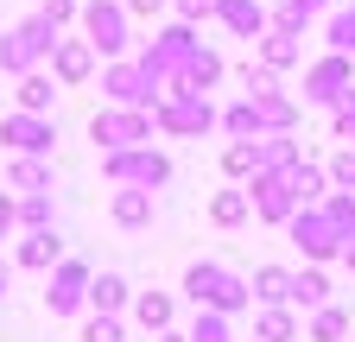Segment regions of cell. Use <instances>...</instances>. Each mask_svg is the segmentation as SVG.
Instances as JSON below:
<instances>
[{"mask_svg":"<svg viewBox=\"0 0 355 342\" xmlns=\"http://www.w3.org/2000/svg\"><path fill=\"white\" fill-rule=\"evenodd\" d=\"M184 298L197 311H248L254 305V291H248V279L235 273V267H222V260H197L191 273H184Z\"/></svg>","mask_w":355,"mask_h":342,"instance_id":"obj_1","label":"cell"},{"mask_svg":"<svg viewBox=\"0 0 355 342\" xmlns=\"http://www.w3.org/2000/svg\"><path fill=\"white\" fill-rule=\"evenodd\" d=\"M102 96L114 102V108H159V96H165V76L159 70H146L140 57H108V70H102Z\"/></svg>","mask_w":355,"mask_h":342,"instance_id":"obj_2","label":"cell"},{"mask_svg":"<svg viewBox=\"0 0 355 342\" xmlns=\"http://www.w3.org/2000/svg\"><path fill=\"white\" fill-rule=\"evenodd\" d=\"M102 178L108 184H133V190H159L171 184V159L146 140V146H121V152H102Z\"/></svg>","mask_w":355,"mask_h":342,"instance_id":"obj_3","label":"cell"},{"mask_svg":"<svg viewBox=\"0 0 355 342\" xmlns=\"http://www.w3.org/2000/svg\"><path fill=\"white\" fill-rule=\"evenodd\" d=\"M153 127H159V134H171V140H203L209 127H216V108H209V96H197V89H165L159 108H153Z\"/></svg>","mask_w":355,"mask_h":342,"instance_id":"obj_4","label":"cell"},{"mask_svg":"<svg viewBox=\"0 0 355 342\" xmlns=\"http://www.w3.org/2000/svg\"><path fill=\"white\" fill-rule=\"evenodd\" d=\"M51 45H58V26L44 19V13H32V19H19L7 38H0V70L26 76V70H38L44 57H51Z\"/></svg>","mask_w":355,"mask_h":342,"instance_id":"obj_5","label":"cell"},{"mask_svg":"<svg viewBox=\"0 0 355 342\" xmlns=\"http://www.w3.org/2000/svg\"><path fill=\"white\" fill-rule=\"evenodd\" d=\"M83 38L96 45V57H127L133 45V13L121 7V0H83Z\"/></svg>","mask_w":355,"mask_h":342,"instance_id":"obj_6","label":"cell"},{"mask_svg":"<svg viewBox=\"0 0 355 342\" xmlns=\"http://www.w3.org/2000/svg\"><path fill=\"white\" fill-rule=\"evenodd\" d=\"M286 235H292V247L304 253L311 267H318V260H343V235H336V222L324 216V203H304V209H292Z\"/></svg>","mask_w":355,"mask_h":342,"instance_id":"obj_7","label":"cell"},{"mask_svg":"<svg viewBox=\"0 0 355 342\" xmlns=\"http://www.w3.org/2000/svg\"><path fill=\"white\" fill-rule=\"evenodd\" d=\"M89 140H96L102 152H121V146H146L153 140V114L146 108H96L89 114Z\"/></svg>","mask_w":355,"mask_h":342,"instance_id":"obj_8","label":"cell"},{"mask_svg":"<svg viewBox=\"0 0 355 342\" xmlns=\"http://www.w3.org/2000/svg\"><path fill=\"white\" fill-rule=\"evenodd\" d=\"M191 51H197V26H184V19H171L159 38H146V51H140V64L146 70H159L165 76V89L178 76H184V64H191Z\"/></svg>","mask_w":355,"mask_h":342,"instance_id":"obj_9","label":"cell"},{"mask_svg":"<svg viewBox=\"0 0 355 342\" xmlns=\"http://www.w3.org/2000/svg\"><path fill=\"white\" fill-rule=\"evenodd\" d=\"M355 82V57L343 51H324L318 64H304V102H318V108H336V96Z\"/></svg>","mask_w":355,"mask_h":342,"instance_id":"obj_10","label":"cell"},{"mask_svg":"<svg viewBox=\"0 0 355 342\" xmlns=\"http://www.w3.org/2000/svg\"><path fill=\"white\" fill-rule=\"evenodd\" d=\"M248 203H254V216H260V222H273V228H286V222H292V209H298V197H292V184H286V171H254Z\"/></svg>","mask_w":355,"mask_h":342,"instance_id":"obj_11","label":"cell"},{"mask_svg":"<svg viewBox=\"0 0 355 342\" xmlns=\"http://www.w3.org/2000/svg\"><path fill=\"white\" fill-rule=\"evenodd\" d=\"M89 279H96V273H89L83 260H58L51 267V291H44V298H51V317H70V311L89 305Z\"/></svg>","mask_w":355,"mask_h":342,"instance_id":"obj_12","label":"cell"},{"mask_svg":"<svg viewBox=\"0 0 355 342\" xmlns=\"http://www.w3.org/2000/svg\"><path fill=\"white\" fill-rule=\"evenodd\" d=\"M51 76H58V89H83L96 76V45L89 38H58L51 45Z\"/></svg>","mask_w":355,"mask_h":342,"instance_id":"obj_13","label":"cell"},{"mask_svg":"<svg viewBox=\"0 0 355 342\" xmlns=\"http://www.w3.org/2000/svg\"><path fill=\"white\" fill-rule=\"evenodd\" d=\"M0 140H7L13 152H51V140H58V127H51V114H7L0 120Z\"/></svg>","mask_w":355,"mask_h":342,"instance_id":"obj_14","label":"cell"},{"mask_svg":"<svg viewBox=\"0 0 355 342\" xmlns=\"http://www.w3.org/2000/svg\"><path fill=\"white\" fill-rule=\"evenodd\" d=\"M209 19L229 26L235 38H260V32H266V7H260V0H216Z\"/></svg>","mask_w":355,"mask_h":342,"instance_id":"obj_15","label":"cell"},{"mask_svg":"<svg viewBox=\"0 0 355 342\" xmlns=\"http://www.w3.org/2000/svg\"><path fill=\"white\" fill-rule=\"evenodd\" d=\"M222 70H229V64H222V51L197 45V51H191V64H184V76H178L171 89H197V96H209L216 82H222Z\"/></svg>","mask_w":355,"mask_h":342,"instance_id":"obj_16","label":"cell"},{"mask_svg":"<svg viewBox=\"0 0 355 342\" xmlns=\"http://www.w3.org/2000/svg\"><path fill=\"white\" fill-rule=\"evenodd\" d=\"M64 260V241H58V228H26V241H19V267H32V273H51Z\"/></svg>","mask_w":355,"mask_h":342,"instance_id":"obj_17","label":"cell"},{"mask_svg":"<svg viewBox=\"0 0 355 342\" xmlns=\"http://www.w3.org/2000/svg\"><path fill=\"white\" fill-rule=\"evenodd\" d=\"M254 45H260V64H266V70H292V64H304L298 32H273V26H266V32L254 38Z\"/></svg>","mask_w":355,"mask_h":342,"instance_id":"obj_18","label":"cell"},{"mask_svg":"<svg viewBox=\"0 0 355 342\" xmlns=\"http://www.w3.org/2000/svg\"><path fill=\"white\" fill-rule=\"evenodd\" d=\"M7 184L13 190H51V159H44V152H13V165H7Z\"/></svg>","mask_w":355,"mask_h":342,"instance_id":"obj_19","label":"cell"},{"mask_svg":"<svg viewBox=\"0 0 355 342\" xmlns=\"http://www.w3.org/2000/svg\"><path fill=\"white\" fill-rule=\"evenodd\" d=\"M286 184H292V197H298V209H304V203H324V197H330V171L311 165V159H298V165L286 171Z\"/></svg>","mask_w":355,"mask_h":342,"instance_id":"obj_20","label":"cell"},{"mask_svg":"<svg viewBox=\"0 0 355 342\" xmlns=\"http://www.w3.org/2000/svg\"><path fill=\"white\" fill-rule=\"evenodd\" d=\"M254 108H260V134H298V102L292 96H254Z\"/></svg>","mask_w":355,"mask_h":342,"instance_id":"obj_21","label":"cell"},{"mask_svg":"<svg viewBox=\"0 0 355 342\" xmlns=\"http://www.w3.org/2000/svg\"><path fill=\"white\" fill-rule=\"evenodd\" d=\"M114 222L121 228H146L153 222V190H133V184H114Z\"/></svg>","mask_w":355,"mask_h":342,"instance_id":"obj_22","label":"cell"},{"mask_svg":"<svg viewBox=\"0 0 355 342\" xmlns=\"http://www.w3.org/2000/svg\"><path fill=\"white\" fill-rule=\"evenodd\" d=\"M254 342H298V317H292V305H260V317H254Z\"/></svg>","mask_w":355,"mask_h":342,"instance_id":"obj_23","label":"cell"},{"mask_svg":"<svg viewBox=\"0 0 355 342\" xmlns=\"http://www.w3.org/2000/svg\"><path fill=\"white\" fill-rule=\"evenodd\" d=\"M51 102H58V76L51 70H26L19 76V108L26 114H51Z\"/></svg>","mask_w":355,"mask_h":342,"instance_id":"obj_24","label":"cell"},{"mask_svg":"<svg viewBox=\"0 0 355 342\" xmlns=\"http://www.w3.org/2000/svg\"><path fill=\"white\" fill-rule=\"evenodd\" d=\"M324 7H330V0H279V7L266 13V26H273V32H304Z\"/></svg>","mask_w":355,"mask_h":342,"instance_id":"obj_25","label":"cell"},{"mask_svg":"<svg viewBox=\"0 0 355 342\" xmlns=\"http://www.w3.org/2000/svg\"><path fill=\"white\" fill-rule=\"evenodd\" d=\"M248 291H254V305H292V273L286 267H260L248 279Z\"/></svg>","mask_w":355,"mask_h":342,"instance_id":"obj_26","label":"cell"},{"mask_svg":"<svg viewBox=\"0 0 355 342\" xmlns=\"http://www.w3.org/2000/svg\"><path fill=\"white\" fill-rule=\"evenodd\" d=\"M216 127H222L229 140H260V108H254V96H241L235 108H222Z\"/></svg>","mask_w":355,"mask_h":342,"instance_id":"obj_27","label":"cell"},{"mask_svg":"<svg viewBox=\"0 0 355 342\" xmlns=\"http://www.w3.org/2000/svg\"><path fill=\"white\" fill-rule=\"evenodd\" d=\"M248 216H254L248 190H216V197H209V222H216V228H241Z\"/></svg>","mask_w":355,"mask_h":342,"instance_id":"obj_28","label":"cell"},{"mask_svg":"<svg viewBox=\"0 0 355 342\" xmlns=\"http://www.w3.org/2000/svg\"><path fill=\"white\" fill-rule=\"evenodd\" d=\"M304 152H298V140L292 134H260V171H292Z\"/></svg>","mask_w":355,"mask_h":342,"instance_id":"obj_29","label":"cell"},{"mask_svg":"<svg viewBox=\"0 0 355 342\" xmlns=\"http://www.w3.org/2000/svg\"><path fill=\"white\" fill-rule=\"evenodd\" d=\"M343 336H349V311L343 305H318V311H311L304 342H343Z\"/></svg>","mask_w":355,"mask_h":342,"instance_id":"obj_30","label":"cell"},{"mask_svg":"<svg viewBox=\"0 0 355 342\" xmlns=\"http://www.w3.org/2000/svg\"><path fill=\"white\" fill-rule=\"evenodd\" d=\"M89 305L108 311V317H121V305H127V279H121V273H96V279H89Z\"/></svg>","mask_w":355,"mask_h":342,"instance_id":"obj_31","label":"cell"},{"mask_svg":"<svg viewBox=\"0 0 355 342\" xmlns=\"http://www.w3.org/2000/svg\"><path fill=\"white\" fill-rule=\"evenodd\" d=\"M133 317H140L153 336L171 330V317H178V311H171V291H140V298H133Z\"/></svg>","mask_w":355,"mask_h":342,"instance_id":"obj_32","label":"cell"},{"mask_svg":"<svg viewBox=\"0 0 355 342\" xmlns=\"http://www.w3.org/2000/svg\"><path fill=\"white\" fill-rule=\"evenodd\" d=\"M292 305H304V311H318V305H330V279H324L318 267H304V273H292Z\"/></svg>","mask_w":355,"mask_h":342,"instance_id":"obj_33","label":"cell"},{"mask_svg":"<svg viewBox=\"0 0 355 342\" xmlns=\"http://www.w3.org/2000/svg\"><path fill=\"white\" fill-rule=\"evenodd\" d=\"M222 171H229V178H254V171H260V140H229Z\"/></svg>","mask_w":355,"mask_h":342,"instance_id":"obj_34","label":"cell"},{"mask_svg":"<svg viewBox=\"0 0 355 342\" xmlns=\"http://www.w3.org/2000/svg\"><path fill=\"white\" fill-rule=\"evenodd\" d=\"M324 216L336 222V235H343V247L355 241V190H330L324 197Z\"/></svg>","mask_w":355,"mask_h":342,"instance_id":"obj_35","label":"cell"},{"mask_svg":"<svg viewBox=\"0 0 355 342\" xmlns=\"http://www.w3.org/2000/svg\"><path fill=\"white\" fill-rule=\"evenodd\" d=\"M324 38H330V51H343V57H355V0H349V7H336V13H330V26H324Z\"/></svg>","mask_w":355,"mask_h":342,"instance_id":"obj_36","label":"cell"},{"mask_svg":"<svg viewBox=\"0 0 355 342\" xmlns=\"http://www.w3.org/2000/svg\"><path fill=\"white\" fill-rule=\"evenodd\" d=\"M13 222H19V228H51V197L32 190L26 203H13Z\"/></svg>","mask_w":355,"mask_h":342,"instance_id":"obj_37","label":"cell"},{"mask_svg":"<svg viewBox=\"0 0 355 342\" xmlns=\"http://www.w3.org/2000/svg\"><path fill=\"white\" fill-rule=\"evenodd\" d=\"M191 342H235V336H229V311H197Z\"/></svg>","mask_w":355,"mask_h":342,"instance_id":"obj_38","label":"cell"},{"mask_svg":"<svg viewBox=\"0 0 355 342\" xmlns=\"http://www.w3.org/2000/svg\"><path fill=\"white\" fill-rule=\"evenodd\" d=\"M324 171H330V190H355V146H343Z\"/></svg>","mask_w":355,"mask_h":342,"instance_id":"obj_39","label":"cell"},{"mask_svg":"<svg viewBox=\"0 0 355 342\" xmlns=\"http://www.w3.org/2000/svg\"><path fill=\"white\" fill-rule=\"evenodd\" d=\"M241 82H248V96H273V89H279V70H266V64H241Z\"/></svg>","mask_w":355,"mask_h":342,"instance_id":"obj_40","label":"cell"},{"mask_svg":"<svg viewBox=\"0 0 355 342\" xmlns=\"http://www.w3.org/2000/svg\"><path fill=\"white\" fill-rule=\"evenodd\" d=\"M83 342H121V317H108V311H96L83 323Z\"/></svg>","mask_w":355,"mask_h":342,"instance_id":"obj_41","label":"cell"},{"mask_svg":"<svg viewBox=\"0 0 355 342\" xmlns=\"http://www.w3.org/2000/svg\"><path fill=\"white\" fill-rule=\"evenodd\" d=\"M38 13H44V19H51L58 32H64V26H70V19L83 13V0H44V7H38Z\"/></svg>","mask_w":355,"mask_h":342,"instance_id":"obj_42","label":"cell"},{"mask_svg":"<svg viewBox=\"0 0 355 342\" xmlns=\"http://www.w3.org/2000/svg\"><path fill=\"white\" fill-rule=\"evenodd\" d=\"M209 7H216V0H171V13H178V19H184V26H197V19H209Z\"/></svg>","mask_w":355,"mask_h":342,"instance_id":"obj_43","label":"cell"},{"mask_svg":"<svg viewBox=\"0 0 355 342\" xmlns=\"http://www.w3.org/2000/svg\"><path fill=\"white\" fill-rule=\"evenodd\" d=\"M121 7H127V13H133V19H153V13H159V7H171V0H121Z\"/></svg>","mask_w":355,"mask_h":342,"instance_id":"obj_44","label":"cell"},{"mask_svg":"<svg viewBox=\"0 0 355 342\" xmlns=\"http://www.w3.org/2000/svg\"><path fill=\"white\" fill-rule=\"evenodd\" d=\"M330 134H336L343 146H355V114H349V120H330Z\"/></svg>","mask_w":355,"mask_h":342,"instance_id":"obj_45","label":"cell"},{"mask_svg":"<svg viewBox=\"0 0 355 342\" xmlns=\"http://www.w3.org/2000/svg\"><path fill=\"white\" fill-rule=\"evenodd\" d=\"M13 228V197H0V235Z\"/></svg>","mask_w":355,"mask_h":342,"instance_id":"obj_46","label":"cell"},{"mask_svg":"<svg viewBox=\"0 0 355 342\" xmlns=\"http://www.w3.org/2000/svg\"><path fill=\"white\" fill-rule=\"evenodd\" d=\"M343 267H349V273H355V241H349V247H343Z\"/></svg>","mask_w":355,"mask_h":342,"instance_id":"obj_47","label":"cell"},{"mask_svg":"<svg viewBox=\"0 0 355 342\" xmlns=\"http://www.w3.org/2000/svg\"><path fill=\"white\" fill-rule=\"evenodd\" d=\"M159 342H191V336H178V330H159Z\"/></svg>","mask_w":355,"mask_h":342,"instance_id":"obj_48","label":"cell"}]
</instances>
